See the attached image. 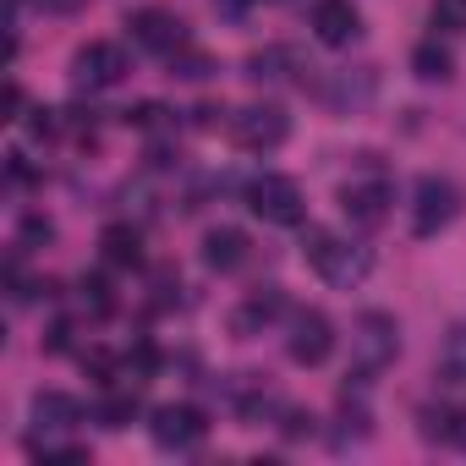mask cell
Masks as SVG:
<instances>
[{"instance_id": "cell-7", "label": "cell", "mask_w": 466, "mask_h": 466, "mask_svg": "<svg viewBox=\"0 0 466 466\" xmlns=\"http://www.w3.org/2000/svg\"><path fill=\"white\" fill-rule=\"evenodd\" d=\"M127 34H132V45L148 50V56H176V50H187V23H181L176 12H159V6L132 12Z\"/></svg>"}, {"instance_id": "cell-22", "label": "cell", "mask_w": 466, "mask_h": 466, "mask_svg": "<svg viewBox=\"0 0 466 466\" xmlns=\"http://www.w3.org/2000/svg\"><path fill=\"white\" fill-rule=\"evenodd\" d=\"M428 23H433V34H466V0H433Z\"/></svg>"}, {"instance_id": "cell-3", "label": "cell", "mask_w": 466, "mask_h": 466, "mask_svg": "<svg viewBox=\"0 0 466 466\" xmlns=\"http://www.w3.org/2000/svg\"><path fill=\"white\" fill-rule=\"evenodd\" d=\"M286 137H291V116L280 105H248L230 116V143L248 154H275Z\"/></svg>"}, {"instance_id": "cell-29", "label": "cell", "mask_w": 466, "mask_h": 466, "mask_svg": "<svg viewBox=\"0 0 466 466\" xmlns=\"http://www.w3.org/2000/svg\"><path fill=\"white\" fill-rule=\"evenodd\" d=\"M313 433V417L308 411H286V439H308Z\"/></svg>"}, {"instance_id": "cell-14", "label": "cell", "mask_w": 466, "mask_h": 466, "mask_svg": "<svg viewBox=\"0 0 466 466\" xmlns=\"http://www.w3.org/2000/svg\"><path fill=\"white\" fill-rule=\"evenodd\" d=\"M248 230H237V225H219V230H208L203 237V264L214 269V275H230V269H242L248 264Z\"/></svg>"}, {"instance_id": "cell-24", "label": "cell", "mask_w": 466, "mask_h": 466, "mask_svg": "<svg viewBox=\"0 0 466 466\" xmlns=\"http://www.w3.org/2000/svg\"><path fill=\"white\" fill-rule=\"evenodd\" d=\"M127 127H137V132H165V127H170V110L154 105V99H148V105H132V110H127Z\"/></svg>"}, {"instance_id": "cell-18", "label": "cell", "mask_w": 466, "mask_h": 466, "mask_svg": "<svg viewBox=\"0 0 466 466\" xmlns=\"http://www.w3.org/2000/svg\"><path fill=\"white\" fill-rule=\"evenodd\" d=\"M132 417H137V395H132V390H110V395L94 406V422H99V428H110V433L132 428Z\"/></svg>"}, {"instance_id": "cell-21", "label": "cell", "mask_w": 466, "mask_h": 466, "mask_svg": "<svg viewBox=\"0 0 466 466\" xmlns=\"http://www.w3.org/2000/svg\"><path fill=\"white\" fill-rule=\"evenodd\" d=\"M362 99H373V72H362L357 83H351V72H340L335 83H329V105H362Z\"/></svg>"}, {"instance_id": "cell-5", "label": "cell", "mask_w": 466, "mask_h": 466, "mask_svg": "<svg viewBox=\"0 0 466 466\" xmlns=\"http://www.w3.org/2000/svg\"><path fill=\"white\" fill-rule=\"evenodd\" d=\"M248 208L264 219V225H302L308 203H302V187L291 176H258L248 187Z\"/></svg>"}, {"instance_id": "cell-23", "label": "cell", "mask_w": 466, "mask_h": 466, "mask_svg": "<svg viewBox=\"0 0 466 466\" xmlns=\"http://www.w3.org/2000/svg\"><path fill=\"white\" fill-rule=\"evenodd\" d=\"M208 72H214V61L203 50H176L170 56V77H181V83H203Z\"/></svg>"}, {"instance_id": "cell-26", "label": "cell", "mask_w": 466, "mask_h": 466, "mask_svg": "<svg viewBox=\"0 0 466 466\" xmlns=\"http://www.w3.org/2000/svg\"><path fill=\"white\" fill-rule=\"evenodd\" d=\"M56 132H61L56 110H28V137L34 143H56Z\"/></svg>"}, {"instance_id": "cell-12", "label": "cell", "mask_w": 466, "mask_h": 466, "mask_svg": "<svg viewBox=\"0 0 466 466\" xmlns=\"http://www.w3.org/2000/svg\"><path fill=\"white\" fill-rule=\"evenodd\" d=\"M313 34L340 50V45H351L362 34V12L351 6V0H319L313 6Z\"/></svg>"}, {"instance_id": "cell-8", "label": "cell", "mask_w": 466, "mask_h": 466, "mask_svg": "<svg viewBox=\"0 0 466 466\" xmlns=\"http://www.w3.org/2000/svg\"><path fill=\"white\" fill-rule=\"evenodd\" d=\"M286 351H291L297 368H319V362L335 351V324H329L319 308L297 313V319H291V340H286Z\"/></svg>"}, {"instance_id": "cell-15", "label": "cell", "mask_w": 466, "mask_h": 466, "mask_svg": "<svg viewBox=\"0 0 466 466\" xmlns=\"http://www.w3.org/2000/svg\"><path fill=\"white\" fill-rule=\"evenodd\" d=\"M302 72V61H297V50H286V45H269V50H258L253 61H248V77L253 83H291Z\"/></svg>"}, {"instance_id": "cell-11", "label": "cell", "mask_w": 466, "mask_h": 466, "mask_svg": "<svg viewBox=\"0 0 466 466\" xmlns=\"http://www.w3.org/2000/svg\"><path fill=\"white\" fill-rule=\"evenodd\" d=\"M340 208H346V219H351L357 230H379V225L390 219V187H384V181H351V187L340 192Z\"/></svg>"}, {"instance_id": "cell-31", "label": "cell", "mask_w": 466, "mask_h": 466, "mask_svg": "<svg viewBox=\"0 0 466 466\" xmlns=\"http://www.w3.org/2000/svg\"><path fill=\"white\" fill-rule=\"evenodd\" d=\"M6 121H23V88L6 83Z\"/></svg>"}, {"instance_id": "cell-9", "label": "cell", "mask_w": 466, "mask_h": 466, "mask_svg": "<svg viewBox=\"0 0 466 466\" xmlns=\"http://www.w3.org/2000/svg\"><path fill=\"white\" fill-rule=\"evenodd\" d=\"M148 433H154L159 450H176V455H181V450H198V444H203L208 422H203L198 406H159L154 422H148Z\"/></svg>"}, {"instance_id": "cell-17", "label": "cell", "mask_w": 466, "mask_h": 466, "mask_svg": "<svg viewBox=\"0 0 466 466\" xmlns=\"http://www.w3.org/2000/svg\"><path fill=\"white\" fill-rule=\"evenodd\" d=\"M411 72H417L422 83H450V77H455V56L439 45V34H433V39H422V45L411 50Z\"/></svg>"}, {"instance_id": "cell-30", "label": "cell", "mask_w": 466, "mask_h": 466, "mask_svg": "<svg viewBox=\"0 0 466 466\" xmlns=\"http://www.w3.org/2000/svg\"><path fill=\"white\" fill-rule=\"evenodd\" d=\"M72 346V324L61 319V324H50V340H45V351H66Z\"/></svg>"}, {"instance_id": "cell-10", "label": "cell", "mask_w": 466, "mask_h": 466, "mask_svg": "<svg viewBox=\"0 0 466 466\" xmlns=\"http://www.w3.org/2000/svg\"><path fill=\"white\" fill-rule=\"evenodd\" d=\"M77 422H83V406H77L66 390H39V395H34V444L61 439V433H72Z\"/></svg>"}, {"instance_id": "cell-25", "label": "cell", "mask_w": 466, "mask_h": 466, "mask_svg": "<svg viewBox=\"0 0 466 466\" xmlns=\"http://www.w3.org/2000/svg\"><path fill=\"white\" fill-rule=\"evenodd\" d=\"M154 368H159V351H154L148 340H137V346H132V351L121 357V373H132V379H148Z\"/></svg>"}, {"instance_id": "cell-4", "label": "cell", "mask_w": 466, "mask_h": 466, "mask_svg": "<svg viewBox=\"0 0 466 466\" xmlns=\"http://www.w3.org/2000/svg\"><path fill=\"white\" fill-rule=\"evenodd\" d=\"M461 214V192L450 176H422L411 192V237H439V230Z\"/></svg>"}, {"instance_id": "cell-13", "label": "cell", "mask_w": 466, "mask_h": 466, "mask_svg": "<svg viewBox=\"0 0 466 466\" xmlns=\"http://www.w3.org/2000/svg\"><path fill=\"white\" fill-rule=\"evenodd\" d=\"M286 313V297L275 291V286H264V291H253L237 313H230V335H242V340H253V335H264L275 319Z\"/></svg>"}, {"instance_id": "cell-28", "label": "cell", "mask_w": 466, "mask_h": 466, "mask_svg": "<svg viewBox=\"0 0 466 466\" xmlns=\"http://www.w3.org/2000/svg\"><path fill=\"white\" fill-rule=\"evenodd\" d=\"M83 368H88L99 384H110V379H116V357H110V351H88V357H83Z\"/></svg>"}, {"instance_id": "cell-1", "label": "cell", "mask_w": 466, "mask_h": 466, "mask_svg": "<svg viewBox=\"0 0 466 466\" xmlns=\"http://www.w3.org/2000/svg\"><path fill=\"white\" fill-rule=\"evenodd\" d=\"M302 258H308V269L319 280H329L340 291H351L373 269V253L362 242H346V237H335V230H324V225H308L302 230Z\"/></svg>"}, {"instance_id": "cell-20", "label": "cell", "mask_w": 466, "mask_h": 466, "mask_svg": "<svg viewBox=\"0 0 466 466\" xmlns=\"http://www.w3.org/2000/svg\"><path fill=\"white\" fill-rule=\"evenodd\" d=\"M439 373H444V379H455V384H466V324H455V329L444 335V351H439Z\"/></svg>"}, {"instance_id": "cell-19", "label": "cell", "mask_w": 466, "mask_h": 466, "mask_svg": "<svg viewBox=\"0 0 466 466\" xmlns=\"http://www.w3.org/2000/svg\"><path fill=\"white\" fill-rule=\"evenodd\" d=\"M77 302H83L88 319H110V313H116V291H110L105 275H83V280H77Z\"/></svg>"}, {"instance_id": "cell-16", "label": "cell", "mask_w": 466, "mask_h": 466, "mask_svg": "<svg viewBox=\"0 0 466 466\" xmlns=\"http://www.w3.org/2000/svg\"><path fill=\"white\" fill-rule=\"evenodd\" d=\"M99 248H105V264H116V269H137L143 264V237L132 225H105Z\"/></svg>"}, {"instance_id": "cell-2", "label": "cell", "mask_w": 466, "mask_h": 466, "mask_svg": "<svg viewBox=\"0 0 466 466\" xmlns=\"http://www.w3.org/2000/svg\"><path fill=\"white\" fill-rule=\"evenodd\" d=\"M400 351V329L390 313H362L357 329H351V362H357V379H373L379 368H390Z\"/></svg>"}, {"instance_id": "cell-27", "label": "cell", "mask_w": 466, "mask_h": 466, "mask_svg": "<svg viewBox=\"0 0 466 466\" xmlns=\"http://www.w3.org/2000/svg\"><path fill=\"white\" fill-rule=\"evenodd\" d=\"M56 237V225L45 219V214H28L23 219V248H39V242H50Z\"/></svg>"}, {"instance_id": "cell-6", "label": "cell", "mask_w": 466, "mask_h": 466, "mask_svg": "<svg viewBox=\"0 0 466 466\" xmlns=\"http://www.w3.org/2000/svg\"><path fill=\"white\" fill-rule=\"evenodd\" d=\"M127 72H132V66H127V50H121V45H110V39H94V45H83V50L72 56V83H77L83 94L116 88Z\"/></svg>"}]
</instances>
